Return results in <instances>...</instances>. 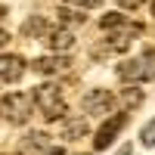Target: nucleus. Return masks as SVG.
<instances>
[{"label": "nucleus", "instance_id": "obj_1", "mask_svg": "<svg viewBox=\"0 0 155 155\" xmlns=\"http://www.w3.org/2000/svg\"><path fill=\"white\" fill-rule=\"evenodd\" d=\"M31 102L41 109V115H44L47 121H62V118H65V99H62V90H59L56 84H41V87H34Z\"/></svg>", "mask_w": 155, "mask_h": 155}, {"label": "nucleus", "instance_id": "obj_2", "mask_svg": "<svg viewBox=\"0 0 155 155\" xmlns=\"http://www.w3.org/2000/svg\"><path fill=\"white\" fill-rule=\"evenodd\" d=\"M118 78L127 84H140V81H152L155 78V50H146L137 59H124L118 65Z\"/></svg>", "mask_w": 155, "mask_h": 155}, {"label": "nucleus", "instance_id": "obj_3", "mask_svg": "<svg viewBox=\"0 0 155 155\" xmlns=\"http://www.w3.org/2000/svg\"><path fill=\"white\" fill-rule=\"evenodd\" d=\"M31 96L28 93H19V90H12V93H6L3 99H0V112H3V118L9 124H25L31 118Z\"/></svg>", "mask_w": 155, "mask_h": 155}, {"label": "nucleus", "instance_id": "obj_4", "mask_svg": "<svg viewBox=\"0 0 155 155\" xmlns=\"http://www.w3.org/2000/svg\"><path fill=\"white\" fill-rule=\"evenodd\" d=\"M124 124H127V112H121V115H109V121H102V127L96 130L93 146H96L99 152H102V149H109V146L115 143V137L124 130Z\"/></svg>", "mask_w": 155, "mask_h": 155}, {"label": "nucleus", "instance_id": "obj_5", "mask_svg": "<svg viewBox=\"0 0 155 155\" xmlns=\"http://www.w3.org/2000/svg\"><path fill=\"white\" fill-rule=\"evenodd\" d=\"M81 106H84V112L87 115H109L112 109H115V96L109 93V90H87V93H84V102H81Z\"/></svg>", "mask_w": 155, "mask_h": 155}, {"label": "nucleus", "instance_id": "obj_6", "mask_svg": "<svg viewBox=\"0 0 155 155\" xmlns=\"http://www.w3.org/2000/svg\"><path fill=\"white\" fill-rule=\"evenodd\" d=\"M25 74V59L9 53V56H0V81L3 84H16L19 78Z\"/></svg>", "mask_w": 155, "mask_h": 155}, {"label": "nucleus", "instance_id": "obj_7", "mask_svg": "<svg viewBox=\"0 0 155 155\" xmlns=\"http://www.w3.org/2000/svg\"><path fill=\"white\" fill-rule=\"evenodd\" d=\"M68 56H41V59H34L31 62V68L37 74H62V71H68Z\"/></svg>", "mask_w": 155, "mask_h": 155}, {"label": "nucleus", "instance_id": "obj_8", "mask_svg": "<svg viewBox=\"0 0 155 155\" xmlns=\"http://www.w3.org/2000/svg\"><path fill=\"white\" fill-rule=\"evenodd\" d=\"M44 44H47L50 50H56V53H65V50L74 47V34H71L68 28H50L47 37H44Z\"/></svg>", "mask_w": 155, "mask_h": 155}, {"label": "nucleus", "instance_id": "obj_9", "mask_svg": "<svg viewBox=\"0 0 155 155\" xmlns=\"http://www.w3.org/2000/svg\"><path fill=\"white\" fill-rule=\"evenodd\" d=\"M87 134L84 118H62V140H81Z\"/></svg>", "mask_w": 155, "mask_h": 155}, {"label": "nucleus", "instance_id": "obj_10", "mask_svg": "<svg viewBox=\"0 0 155 155\" xmlns=\"http://www.w3.org/2000/svg\"><path fill=\"white\" fill-rule=\"evenodd\" d=\"M47 31H50V28H47V19H44V16H31L28 22L22 25V34H25V37H41V34L47 37Z\"/></svg>", "mask_w": 155, "mask_h": 155}, {"label": "nucleus", "instance_id": "obj_11", "mask_svg": "<svg viewBox=\"0 0 155 155\" xmlns=\"http://www.w3.org/2000/svg\"><path fill=\"white\" fill-rule=\"evenodd\" d=\"M25 146L28 149H37V152H50L53 146H50V137L44 130H31L28 137H25Z\"/></svg>", "mask_w": 155, "mask_h": 155}, {"label": "nucleus", "instance_id": "obj_12", "mask_svg": "<svg viewBox=\"0 0 155 155\" xmlns=\"http://www.w3.org/2000/svg\"><path fill=\"white\" fill-rule=\"evenodd\" d=\"M140 143H143L146 149H152V146H155V118L143 127V130H140Z\"/></svg>", "mask_w": 155, "mask_h": 155}, {"label": "nucleus", "instance_id": "obj_13", "mask_svg": "<svg viewBox=\"0 0 155 155\" xmlns=\"http://www.w3.org/2000/svg\"><path fill=\"white\" fill-rule=\"evenodd\" d=\"M59 19L65 22V25H81V22H84L81 12H74V9H68V6H62V9H59Z\"/></svg>", "mask_w": 155, "mask_h": 155}, {"label": "nucleus", "instance_id": "obj_14", "mask_svg": "<svg viewBox=\"0 0 155 155\" xmlns=\"http://www.w3.org/2000/svg\"><path fill=\"white\" fill-rule=\"evenodd\" d=\"M121 102H124V106H140V102H143V93H140V90H124V93H121Z\"/></svg>", "mask_w": 155, "mask_h": 155}, {"label": "nucleus", "instance_id": "obj_15", "mask_svg": "<svg viewBox=\"0 0 155 155\" xmlns=\"http://www.w3.org/2000/svg\"><path fill=\"white\" fill-rule=\"evenodd\" d=\"M68 6H78V9H96L102 6V0H65Z\"/></svg>", "mask_w": 155, "mask_h": 155}, {"label": "nucleus", "instance_id": "obj_16", "mask_svg": "<svg viewBox=\"0 0 155 155\" xmlns=\"http://www.w3.org/2000/svg\"><path fill=\"white\" fill-rule=\"evenodd\" d=\"M118 3H121V6H127V9H137L143 0H118Z\"/></svg>", "mask_w": 155, "mask_h": 155}, {"label": "nucleus", "instance_id": "obj_17", "mask_svg": "<svg viewBox=\"0 0 155 155\" xmlns=\"http://www.w3.org/2000/svg\"><path fill=\"white\" fill-rule=\"evenodd\" d=\"M118 155H130V146H127V143H124V146L118 149Z\"/></svg>", "mask_w": 155, "mask_h": 155}, {"label": "nucleus", "instance_id": "obj_18", "mask_svg": "<svg viewBox=\"0 0 155 155\" xmlns=\"http://www.w3.org/2000/svg\"><path fill=\"white\" fill-rule=\"evenodd\" d=\"M6 41H9V34H6V31H0V47H3Z\"/></svg>", "mask_w": 155, "mask_h": 155}, {"label": "nucleus", "instance_id": "obj_19", "mask_svg": "<svg viewBox=\"0 0 155 155\" xmlns=\"http://www.w3.org/2000/svg\"><path fill=\"white\" fill-rule=\"evenodd\" d=\"M3 16H6V6H0V19H3Z\"/></svg>", "mask_w": 155, "mask_h": 155}, {"label": "nucleus", "instance_id": "obj_20", "mask_svg": "<svg viewBox=\"0 0 155 155\" xmlns=\"http://www.w3.org/2000/svg\"><path fill=\"white\" fill-rule=\"evenodd\" d=\"M152 16H155V3H152Z\"/></svg>", "mask_w": 155, "mask_h": 155}]
</instances>
